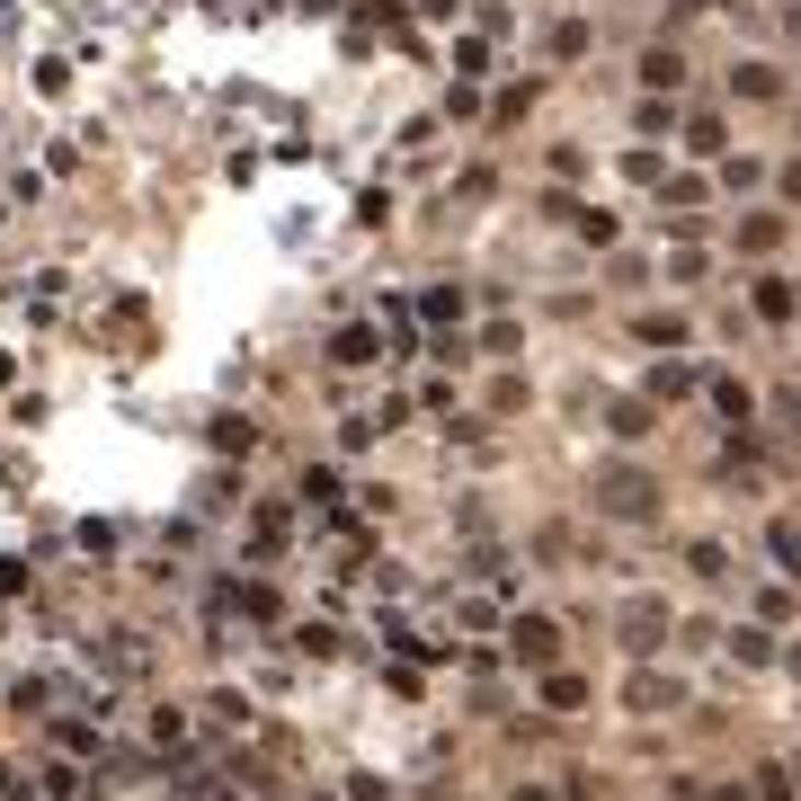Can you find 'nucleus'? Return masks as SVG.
Segmentation results:
<instances>
[{
    "mask_svg": "<svg viewBox=\"0 0 801 801\" xmlns=\"http://www.w3.org/2000/svg\"><path fill=\"white\" fill-rule=\"evenodd\" d=\"M686 152H721V116H695L686 125Z\"/></svg>",
    "mask_w": 801,
    "mask_h": 801,
    "instance_id": "nucleus-16",
    "label": "nucleus"
},
{
    "mask_svg": "<svg viewBox=\"0 0 801 801\" xmlns=\"http://www.w3.org/2000/svg\"><path fill=\"white\" fill-rule=\"evenodd\" d=\"M419 321H463V286H428L419 294Z\"/></svg>",
    "mask_w": 801,
    "mask_h": 801,
    "instance_id": "nucleus-7",
    "label": "nucleus"
},
{
    "mask_svg": "<svg viewBox=\"0 0 801 801\" xmlns=\"http://www.w3.org/2000/svg\"><path fill=\"white\" fill-rule=\"evenodd\" d=\"M508 641H516V659H525V668H553V659H561V624H553V615H516V624H508Z\"/></svg>",
    "mask_w": 801,
    "mask_h": 801,
    "instance_id": "nucleus-1",
    "label": "nucleus"
},
{
    "mask_svg": "<svg viewBox=\"0 0 801 801\" xmlns=\"http://www.w3.org/2000/svg\"><path fill=\"white\" fill-rule=\"evenodd\" d=\"M454 72L481 81V72H490V45H481V36H454Z\"/></svg>",
    "mask_w": 801,
    "mask_h": 801,
    "instance_id": "nucleus-9",
    "label": "nucleus"
},
{
    "mask_svg": "<svg viewBox=\"0 0 801 801\" xmlns=\"http://www.w3.org/2000/svg\"><path fill=\"white\" fill-rule=\"evenodd\" d=\"M329 365H348V374H357V365H383V329H365V321H348V329H339V339H329Z\"/></svg>",
    "mask_w": 801,
    "mask_h": 801,
    "instance_id": "nucleus-2",
    "label": "nucleus"
},
{
    "mask_svg": "<svg viewBox=\"0 0 801 801\" xmlns=\"http://www.w3.org/2000/svg\"><path fill=\"white\" fill-rule=\"evenodd\" d=\"M544 704H561V712H579V704H588V686H579V677H544Z\"/></svg>",
    "mask_w": 801,
    "mask_h": 801,
    "instance_id": "nucleus-15",
    "label": "nucleus"
},
{
    "mask_svg": "<svg viewBox=\"0 0 801 801\" xmlns=\"http://www.w3.org/2000/svg\"><path fill=\"white\" fill-rule=\"evenodd\" d=\"M730 90H740V98H775V72H766V62H740V72H730Z\"/></svg>",
    "mask_w": 801,
    "mask_h": 801,
    "instance_id": "nucleus-11",
    "label": "nucleus"
},
{
    "mask_svg": "<svg viewBox=\"0 0 801 801\" xmlns=\"http://www.w3.org/2000/svg\"><path fill=\"white\" fill-rule=\"evenodd\" d=\"M686 383H695V374H686V365H650V392H659V400H677V392H686Z\"/></svg>",
    "mask_w": 801,
    "mask_h": 801,
    "instance_id": "nucleus-17",
    "label": "nucleus"
},
{
    "mask_svg": "<svg viewBox=\"0 0 801 801\" xmlns=\"http://www.w3.org/2000/svg\"><path fill=\"white\" fill-rule=\"evenodd\" d=\"M0 383H10V357H0Z\"/></svg>",
    "mask_w": 801,
    "mask_h": 801,
    "instance_id": "nucleus-21",
    "label": "nucleus"
},
{
    "mask_svg": "<svg viewBox=\"0 0 801 801\" xmlns=\"http://www.w3.org/2000/svg\"><path fill=\"white\" fill-rule=\"evenodd\" d=\"M792 303H801V294H792L783 277H766V286H757V312H766V321H792Z\"/></svg>",
    "mask_w": 801,
    "mask_h": 801,
    "instance_id": "nucleus-10",
    "label": "nucleus"
},
{
    "mask_svg": "<svg viewBox=\"0 0 801 801\" xmlns=\"http://www.w3.org/2000/svg\"><path fill=\"white\" fill-rule=\"evenodd\" d=\"M214 445H223V454H249V445H258V419H232V410H223V419H214Z\"/></svg>",
    "mask_w": 801,
    "mask_h": 801,
    "instance_id": "nucleus-8",
    "label": "nucleus"
},
{
    "mask_svg": "<svg viewBox=\"0 0 801 801\" xmlns=\"http://www.w3.org/2000/svg\"><path fill=\"white\" fill-rule=\"evenodd\" d=\"M606 508L641 516V508H650V481H641V473H606Z\"/></svg>",
    "mask_w": 801,
    "mask_h": 801,
    "instance_id": "nucleus-4",
    "label": "nucleus"
},
{
    "mask_svg": "<svg viewBox=\"0 0 801 801\" xmlns=\"http://www.w3.org/2000/svg\"><path fill=\"white\" fill-rule=\"evenodd\" d=\"M553 54L579 62V54H588V19H561V27H553Z\"/></svg>",
    "mask_w": 801,
    "mask_h": 801,
    "instance_id": "nucleus-12",
    "label": "nucleus"
},
{
    "mask_svg": "<svg viewBox=\"0 0 801 801\" xmlns=\"http://www.w3.org/2000/svg\"><path fill=\"white\" fill-rule=\"evenodd\" d=\"M45 801H81V766H45Z\"/></svg>",
    "mask_w": 801,
    "mask_h": 801,
    "instance_id": "nucleus-14",
    "label": "nucleus"
},
{
    "mask_svg": "<svg viewBox=\"0 0 801 801\" xmlns=\"http://www.w3.org/2000/svg\"><path fill=\"white\" fill-rule=\"evenodd\" d=\"M641 81H650V90H677V81H686V54H677V45H650V54H641Z\"/></svg>",
    "mask_w": 801,
    "mask_h": 801,
    "instance_id": "nucleus-3",
    "label": "nucleus"
},
{
    "mask_svg": "<svg viewBox=\"0 0 801 801\" xmlns=\"http://www.w3.org/2000/svg\"><path fill=\"white\" fill-rule=\"evenodd\" d=\"M294 10H329V0H294Z\"/></svg>",
    "mask_w": 801,
    "mask_h": 801,
    "instance_id": "nucleus-20",
    "label": "nucleus"
},
{
    "mask_svg": "<svg viewBox=\"0 0 801 801\" xmlns=\"http://www.w3.org/2000/svg\"><path fill=\"white\" fill-rule=\"evenodd\" d=\"M775 561H783V570L801 579V534H792V525H775Z\"/></svg>",
    "mask_w": 801,
    "mask_h": 801,
    "instance_id": "nucleus-19",
    "label": "nucleus"
},
{
    "mask_svg": "<svg viewBox=\"0 0 801 801\" xmlns=\"http://www.w3.org/2000/svg\"><path fill=\"white\" fill-rule=\"evenodd\" d=\"M303 508H312V516L339 508V473H329V463H312V473H303Z\"/></svg>",
    "mask_w": 801,
    "mask_h": 801,
    "instance_id": "nucleus-6",
    "label": "nucleus"
},
{
    "mask_svg": "<svg viewBox=\"0 0 801 801\" xmlns=\"http://www.w3.org/2000/svg\"><path fill=\"white\" fill-rule=\"evenodd\" d=\"M712 400H721V419H740V428H748V383H730V374H721V383H712Z\"/></svg>",
    "mask_w": 801,
    "mask_h": 801,
    "instance_id": "nucleus-13",
    "label": "nucleus"
},
{
    "mask_svg": "<svg viewBox=\"0 0 801 801\" xmlns=\"http://www.w3.org/2000/svg\"><path fill=\"white\" fill-rule=\"evenodd\" d=\"M668 624V606H650V596H632V606H624V632H632V650H650V632Z\"/></svg>",
    "mask_w": 801,
    "mask_h": 801,
    "instance_id": "nucleus-5",
    "label": "nucleus"
},
{
    "mask_svg": "<svg viewBox=\"0 0 801 801\" xmlns=\"http://www.w3.org/2000/svg\"><path fill=\"white\" fill-rule=\"evenodd\" d=\"M632 704H641V712H659V704H677V686H659V677H632Z\"/></svg>",
    "mask_w": 801,
    "mask_h": 801,
    "instance_id": "nucleus-18",
    "label": "nucleus"
}]
</instances>
